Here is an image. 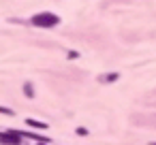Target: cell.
<instances>
[{
  "label": "cell",
  "instance_id": "4",
  "mask_svg": "<svg viewBox=\"0 0 156 145\" xmlns=\"http://www.w3.org/2000/svg\"><path fill=\"white\" fill-rule=\"evenodd\" d=\"M118 77H120L118 73H111V75H103V81H115Z\"/></svg>",
  "mask_w": 156,
  "mask_h": 145
},
{
  "label": "cell",
  "instance_id": "7",
  "mask_svg": "<svg viewBox=\"0 0 156 145\" xmlns=\"http://www.w3.org/2000/svg\"><path fill=\"white\" fill-rule=\"evenodd\" d=\"M77 134H81V136H83V134H88V130L81 126V128H77Z\"/></svg>",
  "mask_w": 156,
  "mask_h": 145
},
{
  "label": "cell",
  "instance_id": "8",
  "mask_svg": "<svg viewBox=\"0 0 156 145\" xmlns=\"http://www.w3.org/2000/svg\"><path fill=\"white\" fill-rule=\"evenodd\" d=\"M152 145H156V141H154V143H152Z\"/></svg>",
  "mask_w": 156,
  "mask_h": 145
},
{
  "label": "cell",
  "instance_id": "1",
  "mask_svg": "<svg viewBox=\"0 0 156 145\" xmlns=\"http://www.w3.org/2000/svg\"><path fill=\"white\" fill-rule=\"evenodd\" d=\"M58 24H60V17L54 13H39L32 17V26H39V28H54Z\"/></svg>",
  "mask_w": 156,
  "mask_h": 145
},
{
  "label": "cell",
  "instance_id": "3",
  "mask_svg": "<svg viewBox=\"0 0 156 145\" xmlns=\"http://www.w3.org/2000/svg\"><path fill=\"white\" fill-rule=\"evenodd\" d=\"M26 124H28V126H32V128H39V130H45V128H47V124H45V122H37V119H32V117H28V119H26Z\"/></svg>",
  "mask_w": 156,
  "mask_h": 145
},
{
  "label": "cell",
  "instance_id": "5",
  "mask_svg": "<svg viewBox=\"0 0 156 145\" xmlns=\"http://www.w3.org/2000/svg\"><path fill=\"white\" fill-rule=\"evenodd\" d=\"M0 113H5V115H13V111H11V109H7V107H0Z\"/></svg>",
  "mask_w": 156,
  "mask_h": 145
},
{
  "label": "cell",
  "instance_id": "6",
  "mask_svg": "<svg viewBox=\"0 0 156 145\" xmlns=\"http://www.w3.org/2000/svg\"><path fill=\"white\" fill-rule=\"evenodd\" d=\"M26 96H34V94H32V88H30L28 83H26Z\"/></svg>",
  "mask_w": 156,
  "mask_h": 145
},
{
  "label": "cell",
  "instance_id": "2",
  "mask_svg": "<svg viewBox=\"0 0 156 145\" xmlns=\"http://www.w3.org/2000/svg\"><path fill=\"white\" fill-rule=\"evenodd\" d=\"M0 143L2 145H22L20 132H0Z\"/></svg>",
  "mask_w": 156,
  "mask_h": 145
}]
</instances>
